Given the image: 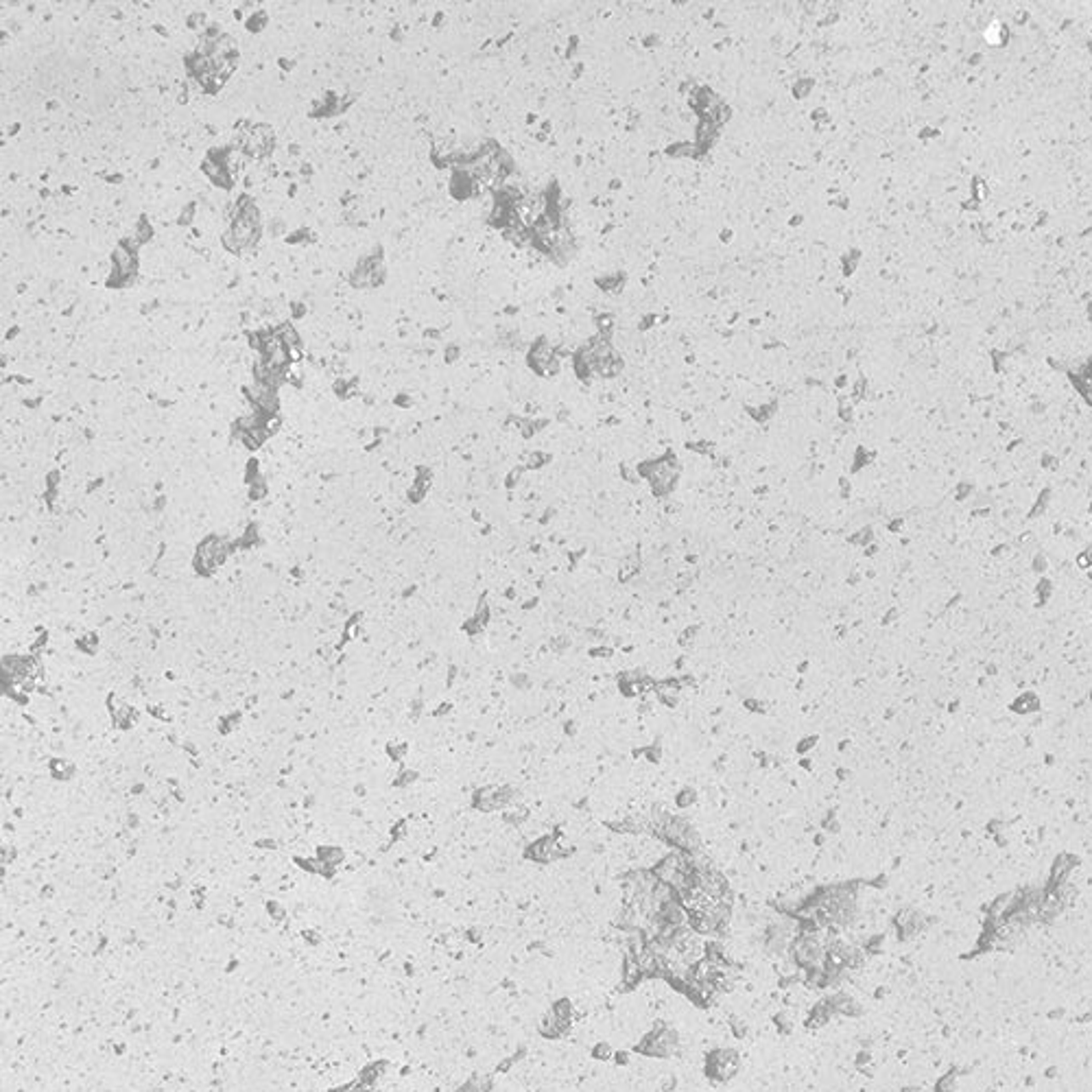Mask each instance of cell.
I'll return each instance as SVG.
<instances>
[{
    "mask_svg": "<svg viewBox=\"0 0 1092 1092\" xmlns=\"http://www.w3.org/2000/svg\"><path fill=\"white\" fill-rule=\"evenodd\" d=\"M271 140H273V136H271L269 129H267V127H256V129H251L250 133H247L245 149L250 151V154L261 155V154H265V151H269Z\"/></svg>",
    "mask_w": 1092,
    "mask_h": 1092,
    "instance_id": "cell-1",
    "label": "cell"
}]
</instances>
